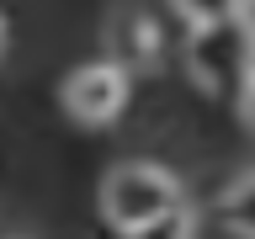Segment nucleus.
<instances>
[{"instance_id":"nucleus-7","label":"nucleus","mask_w":255,"mask_h":239,"mask_svg":"<svg viewBox=\"0 0 255 239\" xmlns=\"http://www.w3.org/2000/svg\"><path fill=\"white\" fill-rule=\"evenodd\" d=\"M234 101H239V122H245V133L255 138V69L245 75V85L234 91Z\"/></svg>"},{"instance_id":"nucleus-3","label":"nucleus","mask_w":255,"mask_h":239,"mask_svg":"<svg viewBox=\"0 0 255 239\" xmlns=\"http://www.w3.org/2000/svg\"><path fill=\"white\" fill-rule=\"evenodd\" d=\"M59 101H64V112H69L80 127H107V122H117L123 107H128V75L112 69L107 59L101 64H80L59 85Z\"/></svg>"},{"instance_id":"nucleus-8","label":"nucleus","mask_w":255,"mask_h":239,"mask_svg":"<svg viewBox=\"0 0 255 239\" xmlns=\"http://www.w3.org/2000/svg\"><path fill=\"white\" fill-rule=\"evenodd\" d=\"M0 48H5V16H0Z\"/></svg>"},{"instance_id":"nucleus-6","label":"nucleus","mask_w":255,"mask_h":239,"mask_svg":"<svg viewBox=\"0 0 255 239\" xmlns=\"http://www.w3.org/2000/svg\"><path fill=\"white\" fill-rule=\"evenodd\" d=\"M128 239H197V207H175V213H165V218H154L149 229H138V234Z\"/></svg>"},{"instance_id":"nucleus-5","label":"nucleus","mask_w":255,"mask_h":239,"mask_svg":"<svg viewBox=\"0 0 255 239\" xmlns=\"http://www.w3.org/2000/svg\"><path fill=\"white\" fill-rule=\"evenodd\" d=\"M218 223L229 234H239V239H255V170H245L218 197Z\"/></svg>"},{"instance_id":"nucleus-1","label":"nucleus","mask_w":255,"mask_h":239,"mask_svg":"<svg viewBox=\"0 0 255 239\" xmlns=\"http://www.w3.org/2000/svg\"><path fill=\"white\" fill-rule=\"evenodd\" d=\"M255 69V11L223 5L207 27L186 37V75L207 96H234L245 75Z\"/></svg>"},{"instance_id":"nucleus-2","label":"nucleus","mask_w":255,"mask_h":239,"mask_svg":"<svg viewBox=\"0 0 255 239\" xmlns=\"http://www.w3.org/2000/svg\"><path fill=\"white\" fill-rule=\"evenodd\" d=\"M181 207V181L154 159H123L101 175V223L117 239L149 229L154 218Z\"/></svg>"},{"instance_id":"nucleus-4","label":"nucleus","mask_w":255,"mask_h":239,"mask_svg":"<svg viewBox=\"0 0 255 239\" xmlns=\"http://www.w3.org/2000/svg\"><path fill=\"white\" fill-rule=\"evenodd\" d=\"M101 43L112 53V69H123V75H138V69H154L159 59V21L154 11H143V5H112L107 27H101Z\"/></svg>"}]
</instances>
